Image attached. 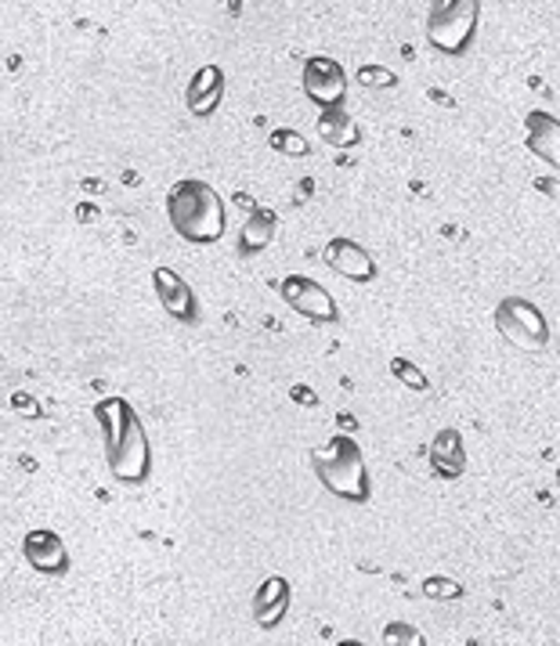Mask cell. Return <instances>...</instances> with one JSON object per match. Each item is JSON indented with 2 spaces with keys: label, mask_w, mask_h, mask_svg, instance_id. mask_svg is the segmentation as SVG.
Segmentation results:
<instances>
[{
  "label": "cell",
  "mask_w": 560,
  "mask_h": 646,
  "mask_svg": "<svg viewBox=\"0 0 560 646\" xmlns=\"http://www.w3.org/2000/svg\"><path fill=\"white\" fill-rule=\"evenodd\" d=\"M524 145L535 160H543L546 166H553L560 174V120L546 109H532L524 116Z\"/></svg>",
  "instance_id": "8fae6325"
},
{
  "label": "cell",
  "mask_w": 560,
  "mask_h": 646,
  "mask_svg": "<svg viewBox=\"0 0 560 646\" xmlns=\"http://www.w3.org/2000/svg\"><path fill=\"white\" fill-rule=\"evenodd\" d=\"M491 322H496L499 336L521 355H543L550 347V322L539 303H532L528 297H502Z\"/></svg>",
  "instance_id": "277c9868"
},
{
  "label": "cell",
  "mask_w": 560,
  "mask_h": 646,
  "mask_svg": "<svg viewBox=\"0 0 560 646\" xmlns=\"http://www.w3.org/2000/svg\"><path fill=\"white\" fill-rule=\"evenodd\" d=\"M289 599H294V585H289V577H283V574L264 577L253 593V621L264 632L278 629L283 625V618L289 614Z\"/></svg>",
  "instance_id": "7c38bea8"
},
{
  "label": "cell",
  "mask_w": 560,
  "mask_h": 646,
  "mask_svg": "<svg viewBox=\"0 0 560 646\" xmlns=\"http://www.w3.org/2000/svg\"><path fill=\"white\" fill-rule=\"evenodd\" d=\"M22 557L29 560V567L37 574H48V577L70 574V549H65V542L54 535L51 527H29L26 535H22Z\"/></svg>",
  "instance_id": "9c48e42d"
},
{
  "label": "cell",
  "mask_w": 560,
  "mask_h": 646,
  "mask_svg": "<svg viewBox=\"0 0 560 646\" xmlns=\"http://www.w3.org/2000/svg\"><path fill=\"white\" fill-rule=\"evenodd\" d=\"M166 221L192 246H214L228 228V202L210 181L185 177L166 191Z\"/></svg>",
  "instance_id": "7a4b0ae2"
},
{
  "label": "cell",
  "mask_w": 560,
  "mask_h": 646,
  "mask_svg": "<svg viewBox=\"0 0 560 646\" xmlns=\"http://www.w3.org/2000/svg\"><path fill=\"white\" fill-rule=\"evenodd\" d=\"M224 101V70L221 65H199L188 80L185 90V105L196 120H210Z\"/></svg>",
  "instance_id": "4fadbf2b"
},
{
  "label": "cell",
  "mask_w": 560,
  "mask_h": 646,
  "mask_svg": "<svg viewBox=\"0 0 560 646\" xmlns=\"http://www.w3.org/2000/svg\"><path fill=\"white\" fill-rule=\"evenodd\" d=\"M304 95L311 98V105L322 109H344V95H347V73L344 65L329 59V54H311L304 62Z\"/></svg>",
  "instance_id": "52a82bcc"
},
{
  "label": "cell",
  "mask_w": 560,
  "mask_h": 646,
  "mask_svg": "<svg viewBox=\"0 0 560 646\" xmlns=\"http://www.w3.org/2000/svg\"><path fill=\"white\" fill-rule=\"evenodd\" d=\"M358 84L369 87V90H387V87L398 84V76L390 70H384V65H362V70H358Z\"/></svg>",
  "instance_id": "44dd1931"
},
{
  "label": "cell",
  "mask_w": 560,
  "mask_h": 646,
  "mask_svg": "<svg viewBox=\"0 0 560 646\" xmlns=\"http://www.w3.org/2000/svg\"><path fill=\"white\" fill-rule=\"evenodd\" d=\"M289 398L300 401V405H319V394L308 390V387H289Z\"/></svg>",
  "instance_id": "cb8c5ba5"
},
{
  "label": "cell",
  "mask_w": 560,
  "mask_h": 646,
  "mask_svg": "<svg viewBox=\"0 0 560 646\" xmlns=\"http://www.w3.org/2000/svg\"><path fill=\"white\" fill-rule=\"evenodd\" d=\"M315 131L329 149H354V145L362 141V127H358L354 116H347L344 109H322Z\"/></svg>",
  "instance_id": "9a60e30c"
},
{
  "label": "cell",
  "mask_w": 560,
  "mask_h": 646,
  "mask_svg": "<svg viewBox=\"0 0 560 646\" xmlns=\"http://www.w3.org/2000/svg\"><path fill=\"white\" fill-rule=\"evenodd\" d=\"M11 405L18 408V415H26V419H33V415H40V408H37V401L29 398V394H15V398H11Z\"/></svg>",
  "instance_id": "603a6c76"
},
{
  "label": "cell",
  "mask_w": 560,
  "mask_h": 646,
  "mask_svg": "<svg viewBox=\"0 0 560 646\" xmlns=\"http://www.w3.org/2000/svg\"><path fill=\"white\" fill-rule=\"evenodd\" d=\"M283 300L300 314V319H308L315 325H333L336 319H340V308H336L333 293L311 275H286L283 278Z\"/></svg>",
  "instance_id": "8992f818"
},
{
  "label": "cell",
  "mask_w": 560,
  "mask_h": 646,
  "mask_svg": "<svg viewBox=\"0 0 560 646\" xmlns=\"http://www.w3.org/2000/svg\"><path fill=\"white\" fill-rule=\"evenodd\" d=\"M322 257H326V264L336 271L340 278L347 282H358V286H365V282L376 278V257L369 253L365 246H358L354 239H344V235H336V239L326 243L322 249Z\"/></svg>",
  "instance_id": "30bf717a"
},
{
  "label": "cell",
  "mask_w": 560,
  "mask_h": 646,
  "mask_svg": "<svg viewBox=\"0 0 560 646\" xmlns=\"http://www.w3.org/2000/svg\"><path fill=\"white\" fill-rule=\"evenodd\" d=\"M336 646H369V643H362V639H340Z\"/></svg>",
  "instance_id": "d4e9b609"
},
{
  "label": "cell",
  "mask_w": 560,
  "mask_h": 646,
  "mask_svg": "<svg viewBox=\"0 0 560 646\" xmlns=\"http://www.w3.org/2000/svg\"><path fill=\"white\" fill-rule=\"evenodd\" d=\"M481 0H434L427 15V40L441 54H466L477 37Z\"/></svg>",
  "instance_id": "5b68a950"
},
{
  "label": "cell",
  "mask_w": 560,
  "mask_h": 646,
  "mask_svg": "<svg viewBox=\"0 0 560 646\" xmlns=\"http://www.w3.org/2000/svg\"><path fill=\"white\" fill-rule=\"evenodd\" d=\"M431 470L438 473L441 481H459L466 473V448H463V434L456 426H445L434 434L431 448H427Z\"/></svg>",
  "instance_id": "5bb4252c"
},
{
  "label": "cell",
  "mask_w": 560,
  "mask_h": 646,
  "mask_svg": "<svg viewBox=\"0 0 560 646\" xmlns=\"http://www.w3.org/2000/svg\"><path fill=\"white\" fill-rule=\"evenodd\" d=\"M152 289L160 308L166 311V319H174L177 325H199L196 289L174 268H152Z\"/></svg>",
  "instance_id": "ba28073f"
},
{
  "label": "cell",
  "mask_w": 560,
  "mask_h": 646,
  "mask_svg": "<svg viewBox=\"0 0 560 646\" xmlns=\"http://www.w3.org/2000/svg\"><path fill=\"white\" fill-rule=\"evenodd\" d=\"M390 376H395L401 387H409L412 394H427L431 390L427 372H423L416 361H409V358H401V355L390 358Z\"/></svg>",
  "instance_id": "e0dca14e"
},
{
  "label": "cell",
  "mask_w": 560,
  "mask_h": 646,
  "mask_svg": "<svg viewBox=\"0 0 560 646\" xmlns=\"http://www.w3.org/2000/svg\"><path fill=\"white\" fill-rule=\"evenodd\" d=\"M532 188H535V191H543L546 199L560 202V177H553V174H546V177H535V181H532Z\"/></svg>",
  "instance_id": "7402d4cb"
},
{
  "label": "cell",
  "mask_w": 560,
  "mask_h": 646,
  "mask_svg": "<svg viewBox=\"0 0 560 646\" xmlns=\"http://www.w3.org/2000/svg\"><path fill=\"white\" fill-rule=\"evenodd\" d=\"M278 232V213L272 207H253V213L246 218L242 232H239V253L250 257V253H261V249L272 246Z\"/></svg>",
  "instance_id": "2e32d148"
},
{
  "label": "cell",
  "mask_w": 560,
  "mask_h": 646,
  "mask_svg": "<svg viewBox=\"0 0 560 646\" xmlns=\"http://www.w3.org/2000/svg\"><path fill=\"white\" fill-rule=\"evenodd\" d=\"M423 596H427V599H459V596H463V585H459L456 577L431 574L427 582H423Z\"/></svg>",
  "instance_id": "ffe728a7"
},
{
  "label": "cell",
  "mask_w": 560,
  "mask_h": 646,
  "mask_svg": "<svg viewBox=\"0 0 560 646\" xmlns=\"http://www.w3.org/2000/svg\"><path fill=\"white\" fill-rule=\"evenodd\" d=\"M95 419L102 426V448H105V467L120 484L138 487L149 481L152 473V445L149 430H145L141 415L134 412V405L120 394L102 398L95 405Z\"/></svg>",
  "instance_id": "6da1fadb"
},
{
  "label": "cell",
  "mask_w": 560,
  "mask_h": 646,
  "mask_svg": "<svg viewBox=\"0 0 560 646\" xmlns=\"http://www.w3.org/2000/svg\"><path fill=\"white\" fill-rule=\"evenodd\" d=\"M384 646H427L423 632L409 621H387L384 625Z\"/></svg>",
  "instance_id": "ac0fdd59"
},
{
  "label": "cell",
  "mask_w": 560,
  "mask_h": 646,
  "mask_svg": "<svg viewBox=\"0 0 560 646\" xmlns=\"http://www.w3.org/2000/svg\"><path fill=\"white\" fill-rule=\"evenodd\" d=\"M311 470H315L319 484L329 495L344 498V502L362 506L373 495V477H369V462L365 451L354 437L336 434L326 445L311 448Z\"/></svg>",
  "instance_id": "3957f363"
},
{
  "label": "cell",
  "mask_w": 560,
  "mask_h": 646,
  "mask_svg": "<svg viewBox=\"0 0 560 646\" xmlns=\"http://www.w3.org/2000/svg\"><path fill=\"white\" fill-rule=\"evenodd\" d=\"M272 149L289 156V160H304V156L311 152L308 138H304V134H297V131H275L272 134Z\"/></svg>",
  "instance_id": "d6986e66"
}]
</instances>
